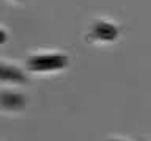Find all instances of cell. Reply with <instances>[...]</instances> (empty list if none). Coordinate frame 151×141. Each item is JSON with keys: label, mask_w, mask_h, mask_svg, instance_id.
<instances>
[{"label": "cell", "mask_w": 151, "mask_h": 141, "mask_svg": "<svg viewBox=\"0 0 151 141\" xmlns=\"http://www.w3.org/2000/svg\"><path fill=\"white\" fill-rule=\"evenodd\" d=\"M6 39H8V35H6V31L0 28V46H2V44H5V42H6Z\"/></svg>", "instance_id": "obj_5"}, {"label": "cell", "mask_w": 151, "mask_h": 141, "mask_svg": "<svg viewBox=\"0 0 151 141\" xmlns=\"http://www.w3.org/2000/svg\"><path fill=\"white\" fill-rule=\"evenodd\" d=\"M109 141H121V140H109Z\"/></svg>", "instance_id": "obj_6"}, {"label": "cell", "mask_w": 151, "mask_h": 141, "mask_svg": "<svg viewBox=\"0 0 151 141\" xmlns=\"http://www.w3.org/2000/svg\"><path fill=\"white\" fill-rule=\"evenodd\" d=\"M27 105V99L25 96L19 93H13V91H5L0 94V108L6 111H19L22 108H25Z\"/></svg>", "instance_id": "obj_3"}, {"label": "cell", "mask_w": 151, "mask_h": 141, "mask_svg": "<svg viewBox=\"0 0 151 141\" xmlns=\"http://www.w3.org/2000/svg\"><path fill=\"white\" fill-rule=\"evenodd\" d=\"M69 60L61 53H41L33 55L27 60V68L32 72H54L68 68Z\"/></svg>", "instance_id": "obj_1"}, {"label": "cell", "mask_w": 151, "mask_h": 141, "mask_svg": "<svg viewBox=\"0 0 151 141\" xmlns=\"http://www.w3.org/2000/svg\"><path fill=\"white\" fill-rule=\"evenodd\" d=\"M0 82H6V83H25L27 77L21 69L14 68L9 64L0 63Z\"/></svg>", "instance_id": "obj_4"}, {"label": "cell", "mask_w": 151, "mask_h": 141, "mask_svg": "<svg viewBox=\"0 0 151 141\" xmlns=\"http://www.w3.org/2000/svg\"><path fill=\"white\" fill-rule=\"evenodd\" d=\"M120 30L115 24H110L107 21H96L91 25V31H90V38L94 41H106V42H112L116 41Z\"/></svg>", "instance_id": "obj_2"}]
</instances>
